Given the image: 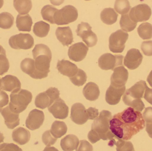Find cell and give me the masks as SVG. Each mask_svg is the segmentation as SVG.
<instances>
[{"label": "cell", "mask_w": 152, "mask_h": 151, "mask_svg": "<svg viewBox=\"0 0 152 151\" xmlns=\"http://www.w3.org/2000/svg\"><path fill=\"white\" fill-rule=\"evenodd\" d=\"M145 126L141 112L130 107L113 116L110 121V129L116 137L126 141L130 140Z\"/></svg>", "instance_id": "1"}, {"label": "cell", "mask_w": 152, "mask_h": 151, "mask_svg": "<svg viewBox=\"0 0 152 151\" xmlns=\"http://www.w3.org/2000/svg\"><path fill=\"white\" fill-rule=\"evenodd\" d=\"M34 59L35 71L32 78L41 79L46 78L50 72L52 55L50 48L44 44H38L32 51Z\"/></svg>", "instance_id": "2"}, {"label": "cell", "mask_w": 152, "mask_h": 151, "mask_svg": "<svg viewBox=\"0 0 152 151\" xmlns=\"http://www.w3.org/2000/svg\"><path fill=\"white\" fill-rule=\"evenodd\" d=\"M147 87L145 81L140 80L127 90L122 98L124 103L136 111L139 112L142 111L145 108V105L142 98L144 97Z\"/></svg>", "instance_id": "3"}, {"label": "cell", "mask_w": 152, "mask_h": 151, "mask_svg": "<svg viewBox=\"0 0 152 151\" xmlns=\"http://www.w3.org/2000/svg\"><path fill=\"white\" fill-rule=\"evenodd\" d=\"M112 118L110 112L104 110L100 112L92 124L91 129L95 131L100 139L104 141L112 140L116 137L110 129V121Z\"/></svg>", "instance_id": "4"}, {"label": "cell", "mask_w": 152, "mask_h": 151, "mask_svg": "<svg viewBox=\"0 0 152 151\" xmlns=\"http://www.w3.org/2000/svg\"><path fill=\"white\" fill-rule=\"evenodd\" d=\"M10 97V102L9 105L10 110L18 114L26 109L33 98L30 91L21 89L12 92Z\"/></svg>", "instance_id": "5"}, {"label": "cell", "mask_w": 152, "mask_h": 151, "mask_svg": "<svg viewBox=\"0 0 152 151\" xmlns=\"http://www.w3.org/2000/svg\"><path fill=\"white\" fill-rule=\"evenodd\" d=\"M78 15L77 10L75 7L66 5L56 12L54 17V24L58 25H68L77 20Z\"/></svg>", "instance_id": "6"}, {"label": "cell", "mask_w": 152, "mask_h": 151, "mask_svg": "<svg viewBox=\"0 0 152 151\" xmlns=\"http://www.w3.org/2000/svg\"><path fill=\"white\" fill-rule=\"evenodd\" d=\"M128 37V34L121 29L112 33L109 38L110 51L115 53L123 52Z\"/></svg>", "instance_id": "7"}, {"label": "cell", "mask_w": 152, "mask_h": 151, "mask_svg": "<svg viewBox=\"0 0 152 151\" xmlns=\"http://www.w3.org/2000/svg\"><path fill=\"white\" fill-rule=\"evenodd\" d=\"M9 43L14 49L28 50L33 48L34 42L31 35L20 33L12 36L9 39Z\"/></svg>", "instance_id": "8"}, {"label": "cell", "mask_w": 152, "mask_h": 151, "mask_svg": "<svg viewBox=\"0 0 152 151\" xmlns=\"http://www.w3.org/2000/svg\"><path fill=\"white\" fill-rule=\"evenodd\" d=\"M124 56L122 55H113L111 53H105L98 59V66L103 70L113 71L118 66H123Z\"/></svg>", "instance_id": "9"}, {"label": "cell", "mask_w": 152, "mask_h": 151, "mask_svg": "<svg viewBox=\"0 0 152 151\" xmlns=\"http://www.w3.org/2000/svg\"><path fill=\"white\" fill-rule=\"evenodd\" d=\"M91 29L92 27L88 23L81 22L78 25L76 30L77 36L82 38L88 47H94L97 43V36Z\"/></svg>", "instance_id": "10"}, {"label": "cell", "mask_w": 152, "mask_h": 151, "mask_svg": "<svg viewBox=\"0 0 152 151\" xmlns=\"http://www.w3.org/2000/svg\"><path fill=\"white\" fill-rule=\"evenodd\" d=\"M151 14V7L147 4H142L132 8L129 15L132 21L137 23L149 20Z\"/></svg>", "instance_id": "11"}, {"label": "cell", "mask_w": 152, "mask_h": 151, "mask_svg": "<svg viewBox=\"0 0 152 151\" xmlns=\"http://www.w3.org/2000/svg\"><path fill=\"white\" fill-rule=\"evenodd\" d=\"M143 58V56L139 50L132 48L128 51L124 58V64L129 70H135L141 64Z\"/></svg>", "instance_id": "12"}, {"label": "cell", "mask_w": 152, "mask_h": 151, "mask_svg": "<svg viewBox=\"0 0 152 151\" xmlns=\"http://www.w3.org/2000/svg\"><path fill=\"white\" fill-rule=\"evenodd\" d=\"M70 118L73 122L77 125H82L88 120L87 110L80 103L74 104L71 107Z\"/></svg>", "instance_id": "13"}, {"label": "cell", "mask_w": 152, "mask_h": 151, "mask_svg": "<svg viewBox=\"0 0 152 151\" xmlns=\"http://www.w3.org/2000/svg\"><path fill=\"white\" fill-rule=\"evenodd\" d=\"M44 120L43 112L34 109L30 111L26 120V127L32 131L38 129L42 125Z\"/></svg>", "instance_id": "14"}, {"label": "cell", "mask_w": 152, "mask_h": 151, "mask_svg": "<svg viewBox=\"0 0 152 151\" xmlns=\"http://www.w3.org/2000/svg\"><path fill=\"white\" fill-rule=\"evenodd\" d=\"M48 110L56 118L65 119L68 116V106L64 100L61 98L57 99L49 106Z\"/></svg>", "instance_id": "15"}, {"label": "cell", "mask_w": 152, "mask_h": 151, "mask_svg": "<svg viewBox=\"0 0 152 151\" xmlns=\"http://www.w3.org/2000/svg\"><path fill=\"white\" fill-rule=\"evenodd\" d=\"M129 77L128 70L123 66H118L113 70L111 77V84L117 87H124L127 82Z\"/></svg>", "instance_id": "16"}, {"label": "cell", "mask_w": 152, "mask_h": 151, "mask_svg": "<svg viewBox=\"0 0 152 151\" xmlns=\"http://www.w3.org/2000/svg\"><path fill=\"white\" fill-rule=\"evenodd\" d=\"M88 51V47L83 42L77 43L69 47L68 54L71 60L80 62L86 58Z\"/></svg>", "instance_id": "17"}, {"label": "cell", "mask_w": 152, "mask_h": 151, "mask_svg": "<svg viewBox=\"0 0 152 151\" xmlns=\"http://www.w3.org/2000/svg\"><path fill=\"white\" fill-rule=\"evenodd\" d=\"M126 89V86L122 87H117L110 85L105 94L106 102L110 105L118 104L120 101L121 96L125 93Z\"/></svg>", "instance_id": "18"}, {"label": "cell", "mask_w": 152, "mask_h": 151, "mask_svg": "<svg viewBox=\"0 0 152 151\" xmlns=\"http://www.w3.org/2000/svg\"><path fill=\"white\" fill-rule=\"evenodd\" d=\"M0 113L3 117L4 123L8 128L12 129L19 125V114L12 111L9 105L3 108H0Z\"/></svg>", "instance_id": "19"}, {"label": "cell", "mask_w": 152, "mask_h": 151, "mask_svg": "<svg viewBox=\"0 0 152 151\" xmlns=\"http://www.w3.org/2000/svg\"><path fill=\"white\" fill-rule=\"evenodd\" d=\"M21 83L16 76L7 75L0 79V89L8 92L20 89Z\"/></svg>", "instance_id": "20"}, {"label": "cell", "mask_w": 152, "mask_h": 151, "mask_svg": "<svg viewBox=\"0 0 152 151\" xmlns=\"http://www.w3.org/2000/svg\"><path fill=\"white\" fill-rule=\"evenodd\" d=\"M57 68L61 74L69 78L75 76L78 70L76 64L64 59L58 61Z\"/></svg>", "instance_id": "21"}, {"label": "cell", "mask_w": 152, "mask_h": 151, "mask_svg": "<svg viewBox=\"0 0 152 151\" xmlns=\"http://www.w3.org/2000/svg\"><path fill=\"white\" fill-rule=\"evenodd\" d=\"M55 34L58 40L64 46L68 47L74 42L73 33L69 27H58Z\"/></svg>", "instance_id": "22"}, {"label": "cell", "mask_w": 152, "mask_h": 151, "mask_svg": "<svg viewBox=\"0 0 152 151\" xmlns=\"http://www.w3.org/2000/svg\"><path fill=\"white\" fill-rule=\"evenodd\" d=\"M12 140L20 145H24L29 141L31 137L30 132L23 127H18L12 131Z\"/></svg>", "instance_id": "23"}, {"label": "cell", "mask_w": 152, "mask_h": 151, "mask_svg": "<svg viewBox=\"0 0 152 151\" xmlns=\"http://www.w3.org/2000/svg\"><path fill=\"white\" fill-rule=\"evenodd\" d=\"M83 94L87 100L94 101L99 98L100 94V90L96 83L89 82L83 88Z\"/></svg>", "instance_id": "24"}, {"label": "cell", "mask_w": 152, "mask_h": 151, "mask_svg": "<svg viewBox=\"0 0 152 151\" xmlns=\"http://www.w3.org/2000/svg\"><path fill=\"white\" fill-rule=\"evenodd\" d=\"M79 144L78 138L75 135L66 136L61 141V146L64 151H73L77 148Z\"/></svg>", "instance_id": "25"}, {"label": "cell", "mask_w": 152, "mask_h": 151, "mask_svg": "<svg viewBox=\"0 0 152 151\" xmlns=\"http://www.w3.org/2000/svg\"><path fill=\"white\" fill-rule=\"evenodd\" d=\"M16 23L19 31L28 32L31 31L33 20L29 14L25 15L18 14L16 19Z\"/></svg>", "instance_id": "26"}, {"label": "cell", "mask_w": 152, "mask_h": 151, "mask_svg": "<svg viewBox=\"0 0 152 151\" xmlns=\"http://www.w3.org/2000/svg\"><path fill=\"white\" fill-rule=\"evenodd\" d=\"M108 145L110 147L116 145L117 151H134V145L131 142L120 139L116 137L110 140Z\"/></svg>", "instance_id": "27"}, {"label": "cell", "mask_w": 152, "mask_h": 151, "mask_svg": "<svg viewBox=\"0 0 152 151\" xmlns=\"http://www.w3.org/2000/svg\"><path fill=\"white\" fill-rule=\"evenodd\" d=\"M118 14L113 8H108L104 9L100 14L101 20L107 25L114 24L118 20Z\"/></svg>", "instance_id": "28"}, {"label": "cell", "mask_w": 152, "mask_h": 151, "mask_svg": "<svg viewBox=\"0 0 152 151\" xmlns=\"http://www.w3.org/2000/svg\"><path fill=\"white\" fill-rule=\"evenodd\" d=\"M67 131V127L63 121H55L52 124L50 132L55 138H59L65 135Z\"/></svg>", "instance_id": "29"}, {"label": "cell", "mask_w": 152, "mask_h": 151, "mask_svg": "<svg viewBox=\"0 0 152 151\" xmlns=\"http://www.w3.org/2000/svg\"><path fill=\"white\" fill-rule=\"evenodd\" d=\"M13 6L20 15H26L32 9V1L29 0H15L13 1Z\"/></svg>", "instance_id": "30"}, {"label": "cell", "mask_w": 152, "mask_h": 151, "mask_svg": "<svg viewBox=\"0 0 152 151\" xmlns=\"http://www.w3.org/2000/svg\"><path fill=\"white\" fill-rule=\"evenodd\" d=\"M50 30V25L43 21H40L35 24L33 32L36 36L43 38L48 35Z\"/></svg>", "instance_id": "31"}, {"label": "cell", "mask_w": 152, "mask_h": 151, "mask_svg": "<svg viewBox=\"0 0 152 151\" xmlns=\"http://www.w3.org/2000/svg\"><path fill=\"white\" fill-rule=\"evenodd\" d=\"M58 10V9L54 6L48 4L43 7L41 10V14L44 20L51 24H54V16Z\"/></svg>", "instance_id": "32"}, {"label": "cell", "mask_w": 152, "mask_h": 151, "mask_svg": "<svg viewBox=\"0 0 152 151\" xmlns=\"http://www.w3.org/2000/svg\"><path fill=\"white\" fill-rule=\"evenodd\" d=\"M138 35L144 40L152 38V25L148 22L142 23L137 29Z\"/></svg>", "instance_id": "33"}, {"label": "cell", "mask_w": 152, "mask_h": 151, "mask_svg": "<svg viewBox=\"0 0 152 151\" xmlns=\"http://www.w3.org/2000/svg\"><path fill=\"white\" fill-rule=\"evenodd\" d=\"M35 105L37 108L43 110L51 105L50 99L46 92L38 94L35 100Z\"/></svg>", "instance_id": "34"}, {"label": "cell", "mask_w": 152, "mask_h": 151, "mask_svg": "<svg viewBox=\"0 0 152 151\" xmlns=\"http://www.w3.org/2000/svg\"><path fill=\"white\" fill-rule=\"evenodd\" d=\"M120 25L121 29L126 32L133 31L136 27L137 23L132 21L128 14L122 15L120 20Z\"/></svg>", "instance_id": "35"}, {"label": "cell", "mask_w": 152, "mask_h": 151, "mask_svg": "<svg viewBox=\"0 0 152 151\" xmlns=\"http://www.w3.org/2000/svg\"><path fill=\"white\" fill-rule=\"evenodd\" d=\"M14 24V17L10 13L3 12L0 13V27L4 29L10 28Z\"/></svg>", "instance_id": "36"}, {"label": "cell", "mask_w": 152, "mask_h": 151, "mask_svg": "<svg viewBox=\"0 0 152 151\" xmlns=\"http://www.w3.org/2000/svg\"><path fill=\"white\" fill-rule=\"evenodd\" d=\"M20 68L22 72L32 77L35 71L34 60L26 58L20 63Z\"/></svg>", "instance_id": "37"}, {"label": "cell", "mask_w": 152, "mask_h": 151, "mask_svg": "<svg viewBox=\"0 0 152 151\" xmlns=\"http://www.w3.org/2000/svg\"><path fill=\"white\" fill-rule=\"evenodd\" d=\"M131 9L129 1L127 0H118L114 4V9L119 14L126 15Z\"/></svg>", "instance_id": "38"}, {"label": "cell", "mask_w": 152, "mask_h": 151, "mask_svg": "<svg viewBox=\"0 0 152 151\" xmlns=\"http://www.w3.org/2000/svg\"><path fill=\"white\" fill-rule=\"evenodd\" d=\"M87 76L86 72L80 69H78L77 72L75 76L69 78L71 82L78 87L83 86L86 82Z\"/></svg>", "instance_id": "39"}, {"label": "cell", "mask_w": 152, "mask_h": 151, "mask_svg": "<svg viewBox=\"0 0 152 151\" xmlns=\"http://www.w3.org/2000/svg\"><path fill=\"white\" fill-rule=\"evenodd\" d=\"M43 142L47 147H50L55 144L57 142V138H55L52 134L50 130H47L44 132L42 136Z\"/></svg>", "instance_id": "40"}, {"label": "cell", "mask_w": 152, "mask_h": 151, "mask_svg": "<svg viewBox=\"0 0 152 151\" xmlns=\"http://www.w3.org/2000/svg\"><path fill=\"white\" fill-rule=\"evenodd\" d=\"M10 68V63L6 55H0V76L8 72Z\"/></svg>", "instance_id": "41"}, {"label": "cell", "mask_w": 152, "mask_h": 151, "mask_svg": "<svg viewBox=\"0 0 152 151\" xmlns=\"http://www.w3.org/2000/svg\"><path fill=\"white\" fill-rule=\"evenodd\" d=\"M45 92L50 99L51 105L57 99L59 98L60 92L58 89L55 87H50Z\"/></svg>", "instance_id": "42"}, {"label": "cell", "mask_w": 152, "mask_h": 151, "mask_svg": "<svg viewBox=\"0 0 152 151\" xmlns=\"http://www.w3.org/2000/svg\"><path fill=\"white\" fill-rule=\"evenodd\" d=\"M141 49L145 56H152V40L143 42L141 45Z\"/></svg>", "instance_id": "43"}, {"label": "cell", "mask_w": 152, "mask_h": 151, "mask_svg": "<svg viewBox=\"0 0 152 151\" xmlns=\"http://www.w3.org/2000/svg\"><path fill=\"white\" fill-rule=\"evenodd\" d=\"M0 151H23L21 148L13 143H4L0 144Z\"/></svg>", "instance_id": "44"}, {"label": "cell", "mask_w": 152, "mask_h": 151, "mask_svg": "<svg viewBox=\"0 0 152 151\" xmlns=\"http://www.w3.org/2000/svg\"><path fill=\"white\" fill-rule=\"evenodd\" d=\"M76 151H93V146L86 140L80 141Z\"/></svg>", "instance_id": "45"}, {"label": "cell", "mask_w": 152, "mask_h": 151, "mask_svg": "<svg viewBox=\"0 0 152 151\" xmlns=\"http://www.w3.org/2000/svg\"><path fill=\"white\" fill-rule=\"evenodd\" d=\"M142 116L146 123H152V107H148L145 108Z\"/></svg>", "instance_id": "46"}, {"label": "cell", "mask_w": 152, "mask_h": 151, "mask_svg": "<svg viewBox=\"0 0 152 151\" xmlns=\"http://www.w3.org/2000/svg\"><path fill=\"white\" fill-rule=\"evenodd\" d=\"M9 102V96L3 90L0 91V108L8 105Z\"/></svg>", "instance_id": "47"}, {"label": "cell", "mask_w": 152, "mask_h": 151, "mask_svg": "<svg viewBox=\"0 0 152 151\" xmlns=\"http://www.w3.org/2000/svg\"><path fill=\"white\" fill-rule=\"evenodd\" d=\"M88 138L89 142H90L92 144L96 143L101 140L97 133L93 129H91L88 133Z\"/></svg>", "instance_id": "48"}, {"label": "cell", "mask_w": 152, "mask_h": 151, "mask_svg": "<svg viewBox=\"0 0 152 151\" xmlns=\"http://www.w3.org/2000/svg\"><path fill=\"white\" fill-rule=\"evenodd\" d=\"M88 120H94L99 115L98 110L93 107H89L87 110Z\"/></svg>", "instance_id": "49"}, {"label": "cell", "mask_w": 152, "mask_h": 151, "mask_svg": "<svg viewBox=\"0 0 152 151\" xmlns=\"http://www.w3.org/2000/svg\"><path fill=\"white\" fill-rule=\"evenodd\" d=\"M144 98L149 103L152 105V89L146 87L145 92Z\"/></svg>", "instance_id": "50"}, {"label": "cell", "mask_w": 152, "mask_h": 151, "mask_svg": "<svg viewBox=\"0 0 152 151\" xmlns=\"http://www.w3.org/2000/svg\"><path fill=\"white\" fill-rule=\"evenodd\" d=\"M146 131L149 137L152 138V123H146Z\"/></svg>", "instance_id": "51"}, {"label": "cell", "mask_w": 152, "mask_h": 151, "mask_svg": "<svg viewBox=\"0 0 152 151\" xmlns=\"http://www.w3.org/2000/svg\"><path fill=\"white\" fill-rule=\"evenodd\" d=\"M147 81L148 82L151 87H152V70L147 77Z\"/></svg>", "instance_id": "52"}, {"label": "cell", "mask_w": 152, "mask_h": 151, "mask_svg": "<svg viewBox=\"0 0 152 151\" xmlns=\"http://www.w3.org/2000/svg\"><path fill=\"white\" fill-rule=\"evenodd\" d=\"M43 151H59L55 147H46L45 148L44 150Z\"/></svg>", "instance_id": "53"}, {"label": "cell", "mask_w": 152, "mask_h": 151, "mask_svg": "<svg viewBox=\"0 0 152 151\" xmlns=\"http://www.w3.org/2000/svg\"><path fill=\"white\" fill-rule=\"evenodd\" d=\"M1 54L6 55V51L3 48L2 46L0 45V55H1Z\"/></svg>", "instance_id": "54"}, {"label": "cell", "mask_w": 152, "mask_h": 151, "mask_svg": "<svg viewBox=\"0 0 152 151\" xmlns=\"http://www.w3.org/2000/svg\"><path fill=\"white\" fill-rule=\"evenodd\" d=\"M4 136L3 134H2L0 132V144L3 142L4 140Z\"/></svg>", "instance_id": "55"}, {"label": "cell", "mask_w": 152, "mask_h": 151, "mask_svg": "<svg viewBox=\"0 0 152 151\" xmlns=\"http://www.w3.org/2000/svg\"><path fill=\"white\" fill-rule=\"evenodd\" d=\"M4 4V1L2 0H0V9L2 7Z\"/></svg>", "instance_id": "56"}, {"label": "cell", "mask_w": 152, "mask_h": 151, "mask_svg": "<svg viewBox=\"0 0 152 151\" xmlns=\"http://www.w3.org/2000/svg\"><path fill=\"white\" fill-rule=\"evenodd\" d=\"M1 89H0V91H1Z\"/></svg>", "instance_id": "57"}]
</instances>
